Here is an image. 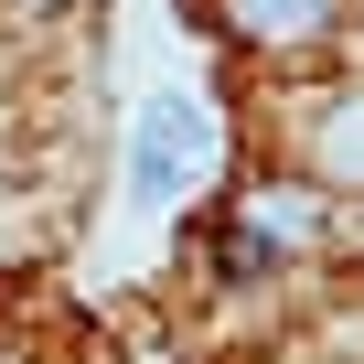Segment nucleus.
<instances>
[{
  "label": "nucleus",
  "mask_w": 364,
  "mask_h": 364,
  "mask_svg": "<svg viewBox=\"0 0 364 364\" xmlns=\"http://www.w3.org/2000/svg\"><path fill=\"white\" fill-rule=\"evenodd\" d=\"M236 11V33H311V22H332V0H225Z\"/></svg>",
  "instance_id": "obj_2"
},
{
  "label": "nucleus",
  "mask_w": 364,
  "mask_h": 364,
  "mask_svg": "<svg viewBox=\"0 0 364 364\" xmlns=\"http://www.w3.org/2000/svg\"><path fill=\"white\" fill-rule=\"evenodd\" d=\"M204 150V107L193 97H161L139 118V150H129V193L139 204H182V161Z\"/></svg>",
  "instance_id": "obj_1"
}]
</instances>
